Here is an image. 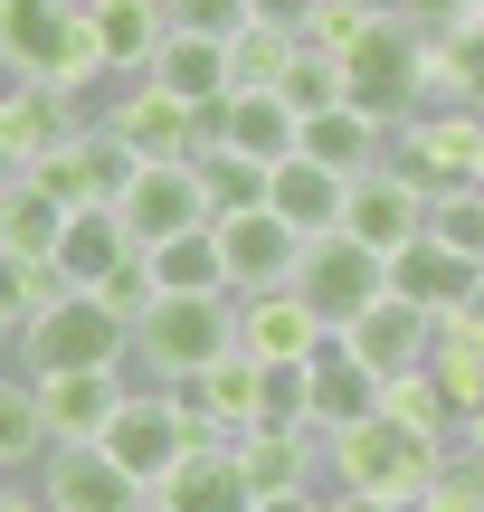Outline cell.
I'll use <instances>...</instances> for the list:
<instances>
[{
	"label": "cell",
	"instance_id": "cell-1",
	"mask_svg": "<svg viewBox=\"0 0 484 512\" xmlns=\"http://www.w3.org/2000/svg\"><path fill=\"white\" fill-rule=\"evenodd\" d=\"M437 465H447V437H418V427L399 418H361L342 427V437H323V494L361 503V512H418L437 484Z\"/></svg>",
	"mask_w": 484,
	"mask_h": 512
},
{
	"label": "cell",
	"instance_id": "cell-2",
	"mask_svg": "<svg viewBox=\"0 0 484 512\" xmlns=\"http://www.w3.org/2000/svg\"><path fill=\"white\" fill-rule=\"evenodd\" d=\"M0 86H67V95L105 86L86 0H0Z\"/></svg>",
	"mask_w": 484,
	"mask_h": 512
},
{
	"label": "cell",
	"instance_id": "cell-3",
	"mask_svg": "<svg viewBox=\"0 0 484 512\" xmlns=\"http://www.w3.org/2000/svg\"><path fill=\"white\" fill-rule=\"evenodd\" d=\"M342 105H361L371 124H390V133L428 105V29H418L409 10L361 19V38L342 48Z\"/></svg>",
	"mask_w": 484,
	"mask_h": 512
},
{
	"label": "cell",
	"instance_id": "cell-4",
	"mask_svg": "<svg viewBox=\"0 0 484 512\" xmlns=\"http://www.w3.org/2000/svg\"><path fill=\"white\" fill-rule=\"evenodd\" d=\"M238 351V294L219 304H190V294H152V313L133 323V370L152 389H190L209 361Z\"/></svg>",
	"mask_w": 484,
	"mask_h": 512
},
{
	"label": "cell",
	"instance_id": "cell-5",
	"mask_svg": "<svg viewBox=\"0 0 484 512\" xmlns=\"http://www.w3.org/2000/svg\"><path fill=\"white\" fill-rule=\"evenodd\" d=\"M133 361V323L105 304V294H48L29 332H19V370L29 380H57V370H124Z\"/></svg>",
	"mask_w": 484,
	"mask_h": 512
},
{
	"label": "cell",
	"instance_id": "cell-6",
	"mask_svg": "<svg viewBox=\"0 0 484 512\" xmlns=\"http://www.w3.org/2000/svg\"><path fill=\"white\" fill-rule=\"evenodd\" d=\"M95 446H105V456H114V465H124V475L152 494V484H162L171 465L190 456V446H209V437H200V418H190V399H181V389L133 380V389H124V408H114V427H105Z\"/></svg>",
	"mask_w": 484,
	"mask_h": 512
},
{
	"label": "cell",
	"instance_id": "cell-7",
	"mask_svg": "<svg viewBox=\"0 0 484 512\" xmlns=\"http://www.w3.org/2000/svg\"><path fill=\"white\" fill-rule=\"evenodd\" d=\"M285 294H295V304L314 313L323 332H352L361 313H371L380 294H390V256L352 247L342 228H333V238H304V256H295V285H285Z\"/></svg>",
	"mask_w": 484,
	"mask_h": 512
},
{
	"label": "cell",
	"instance_id": "cell-8",
	"mask_svg": "<svg viewBox=\"0 0 484 512\" xmlns=\"http://www.w3.org/2000/svg\"><path fill=\"white\" fill-rule=\"evenodd\" d=\"M390 162L409 171L428 200L475 190V181H484V114H466V105H418L409 124L390 133Z\"/></svg>",
	"mask_w": 484,
	"mask_h": 512
},
{
	"label": "cell",
	"instance_id": "cell-9",
	"mask_svg": "<svg viewBox=\"0 0 484 512\" xmlns=\"http://www.w3.org/2000/svg\"><path fill=\"white\" fill-rule=\"evenodd\" d=\"M95 124H105L133 162H200V152H209V124L181 105V95H162L152 76H133V86L95 95Z\"/></svg>",
	"mask_w": 484,
	"mask_h": 512
},
{
	"label": "cell",
	"instance_id": "cell-10",
	"mask_svg": "<svg viewBox=\"0 0 484 512\" xmlns=\"http://www.w3.org/2000/svg\"><path fill=\"white\" fill-rule=\"evenodd\" d=\"M114 219H124L133 247H171V238H190V228H209L200 162H133V181L114 190Z\"/></svg>",
	"mask_w": 484,
	"mask_h": 512
},
{
	"label": "cell",
	"instance_id": "cell-11",
	"mask_svg": "<svg viewBox=\"0 0 484 512\" xmlns=\"http://www.w3.org/2000/svg\"><path fill=\"white\" fill-rule=\"evenodd\" d=\"M428 190L409 181L399 162H371V171H352V209H342V238L352 247H371V256H399V247H418L428 238Z\"/></svg>",
	"mask_w": 484,
	"mask_h": 512
},
{
	"label": "cell",
	"instance_id": "cell-12",
	"mask_svg": "<svg viewBox=\"0 0 484 512\" xmlns=\"http://www.w3.org/2000/svg\"><path fill=\"white\" fill-rule=\"evenodd\" d=\"M333 342L352 351V361L371 370L380 389H390V380H418V370L437 361V323H428V313H418V304H399V294H380V304L361 313L352 332H333Z\"/></svg>",
	"mask_w": 484,
	"mask_h": 512
},
{
	"label": "cell",
	"instance_id": "cell-13",
	"mask_svg": "<svg viewBox=\"0 0 484 512\" xmlns=\"http://www.w3.org/2000/svg\"><path fill=\"white\" fill-rule=\"evenodd\" d=\"M475 285H484V266H475L466 247H447V238H418V247L390 256V294L418 304L428 323H456V313L475 304Z\"/></svg>",
	"mask_w": 484,
	"mask_h": 512
},
{
	"label": "cell",
	"instance_id": "cell-14",
	"mask_svg": "<svg viewBox=\"0 0 484 512\" xmlns=\"http://www.w3.org/2000/svg\"><path fill=\"white\" fill-rule=\"evenodd\" d=\"M295 256H304V238L276 219V209L219 219V266H228V294H285V285H295Z\"/></svg>",
	"mask_w": 484,
	"mask_h": 512
},
{
	"label": "cell",
	"instance_id": "cell-15",
	"mask_svg": "<svg viewBox=\"0 0 484 512\" xmlns=\"http://www.w3.org/2000/svg\"><path fill=\"white\" fill-rule=\"evenodd\" d=\"M209 152H238V162H257V171H285L304 152V114L285 105V95H228V105L209 114Z\"/></svg>",
	"mask_w": 484,
	"mask_h": 512
},
{
	"label": "cell",
	"instance_id": "cell-16",
	"mask_svg": "<svg viewBox=\"0 0 484 512\" xmlns=\"http://www.w3.org/2000/svg\"><path fill=\"white\" fill-rule=\"evenodd\" d=\"M86 29H95L105 86H133V76H152V57H162L171 10H162V0H86Z\"/></svg>",
	"mask_w": 484,
	"mask_h": 512
},
{
	"label": "cell",
	"instance_id": "cell-17",
	"mask_svg": "<svg viewBox=\"0 0 484 512\" xmlns=\"http://www.w3.org/2000/svg\"><path fill=\"white\" fill-rule=\"evenodd\" d=\"M124 266H143V247L124 238V219L114 209H67V238H57V256H48V275L67 294H105Z\"/></svg>",
	"mask_w": 484,
	"mask_h": 512
},
{
	"label": "cell",
	"instance_id": "cell-18",
	"mask_svg": "<svg viewBox=\"0 0 484 512\" xmlns=\"http://www.w3.org/2000/svg\"><path fill=\"white\" fill-rule=\"evenodd\" d=\"M38 494H48V512H143V484H133L105 446H48Z\"/></svg>",
	"mask_w": 484,
	"mask_h": 512
},
{
	"label": "cell",
	"instance_id": "cell-19",
	"mask_svg": "<svg viewBox=\"0 0 484 512\" xmlns=\"http://www.w3.org/2000/svg\"><path fill=\"white\" fill-rule=\"evenodd\" d=\"M38 181H48V190H57L67 209H114V190L133 181V152L114 143L105 124H86L76 143H57L48 162H38Z\"/></svg>",
	"mask_w": 484,
	"mask_h": 512
},
{
	"label": "cell",
	"instance_id": "cell-20",
	"mask_svg": "<svg viewBox=\"0 0 484 512\" xmlns=\"http://www.w3.org/2000/svg\"><path fill=\"white\" fill-rule=\"evenodd\" d=\"M143 512H257V494H247V475H238V446H190L143 494Z\"/></svg>",
	"mask_w": 484,
	"mask_h": 512
},
{
	"label": "cell",
	"instance_id": "cell-21",
	"mask_svg": "<svg viewBox=\"0 0 484 512\" xmlns=\"http://www.w3.org/2000/svg\"><path fill=\"white\" fill-rule=\"evenodd\" d=\"M323 342H333V332H323L295 294H238V351L257 370H295V361H314Z\"/></svg>",
	"mask_w": 484,
	"mask_h": 512
},
{
	"label": "cell",
	"instance_id": "cell-22",
	"mask_svg": "<svg viewBox=\"0 0 484 512\" xmlns=\"http://www.w3.org/2000/svg\"><path fill=\"white\" fill-rule=\"evenodd\" d=\"M124 370H57V380H38V408H48V446H95L114 427V408H124Z\"/></svg>",
	"mask_w": 484,
	"mask_h": 512
},
{
	"label": "cell",
	"instance_id": "cell-23",
	"mask_svg": "<svg viewBox=\"0 0 484 512\" xmlns=\"http://www.w3.org/2000/svg\"><path fill=\"white\" fill-rule=\"evenodd\" d=\"M371 408H380V380L342 342H323L314 361H304V418H314V437H342V427H361Z\"/></svg>",
	"mask_w": 484,
	"mask_h": 512
},
{
	"label": "cell",
	"instance_id": "cell-24",
	"mask_svg": "<svg viewBox=\"0 0 484 512\" xmlns=\"http://www.w3.org/2000/svg\"><path fill=\"white\" fill-rule=\"evenodd\" d=\"M266 209H276L295 238H333V228H342V209H352V181H342V171H314V162L295 152V162L266 181Z\"/></svg>",
	"mask_w": 484,
	"mask_h": 512
},
{
	"label": "cell",
	"instance_id": "cell-25",
	"mask_svg": "<svg viewBox=\"0 0 484 512\" xmlns=\"http://www.w3.org/2000/svg\"><path fill=\"white\" fill-rule=\"evenodd\" d=\"M304 162L352 181V171L390 162V124H371L361 105H323V114H304Z\"/></svg>",
	"mask_w": 484,
	"mask_h": 512
},
{
	"label": "cell",
	"instance_id": "cell-26",
	"mask_svg": "<svg viewBox=\"0 0 484 512\" xmlns=\"http://www.w3.org/2000/svg\"><path fill=\"white\" fill-rule=\"evenodd\" d=\"M0 105H10V124H19V152H29V171L48 162L57 143H76V133L95 124V105H86V95H67V86H10Z\"/></svg>",
	"mask_w": 484,
	"mask_h": 512
},
{
	"label": "cell",
	"instance_id": "cell-27",
	"mask_svg": "<svg viewBox=\"0 0 484 512\" xmlns=\"http://www.w3.org/2000/svg\"><path fill=\"white\" fill-rule=\"evenodd\" d=\"M57 238H67V200H57L38 171H19V181H0V247L10 256H38L48 266Z\"/></svg>",
	"mask_w": 484,
	"mask_h": 512
},
{
	"label": "cell",
	"instance_id": "cell-28",
	"mask_svg": "<svg viewBox=\"0 0 484 512\" xmlns=\"http://www.w3.org/2000/svg\"><path fill=\"white\" fill-rule=\"evenodd\" d=\"M152 86L181 95V105L209 124V114L228 105V48H209V38H181V29H171V38H162V57H152Z\"/></svg>",
	"mask_w": 484,
	"mask_h": 512
},
{
	"label": "cell",
	"instance_id": "cell-29",
	"mask_svg": "<svg viewBox=\"0 0 484 512\" xmlns=\"http://www.w3.org/2000/svg\"><path fill=\"white\" fill-rule=\"evenodd\" d=\"M238 475H247V494H304V484H323V437L257 427V437H238Z\"/></svg>",
	"mask_w": 484,
	"mask_h": 512
},
{
	"label": "cell",
	"instance_id": "cell-30",
	"mask_svg": "<svg viewBox=\"0 0 484 512\" xmlns=\"http://www.w3.org/2000/svg\"><path fill=\"white\" fill-rule=\"evenodd\" d=\"M143 275H152V294H190V304H219V294H228L219 228H190V238H171V247H143Z\"/></svg>",
	"mask_w": 484,
	"mask_h": 512
},
{
	"label": "cell",
	"instance_id": "cell-31",
	"mask_svg": "<svg viewBox=\"0 0 484 512\" xmlns=\"http://www.w3.org/2000/svg\"><path fill=\"white\" fill-rule=\"evenodd\" d=\"M428 105L484 114V19L475 29H428Z\"/></svg>",
	"mask_w": 484,
	"mask_h": 512
},
{
	"label": "cell",
	"instance_id": "cell-32",
	"mask_svg": "<svg viewBox=\"0 0 484 512\" xmlns=\"http://www.w3.org/2000/svg\"><path fill=\"white\" fill-rule=\"evenodd\" d=\"M29 465H48V408L29 370H0V475H29Z\"/></svg>",
	"mask_w": 484,
	"mask_h": 512
},
{
	"label": "cell",
	"instance_id": "cell-33",
	"mask_svg": "<svg viewBox=\"0 0 484 512\" xmlns=\"http://www.w3.org/2000/svg\"><path fill=\"white\" fill-rule=\"evenodd\" d=\"M295 48H304L295 29H276V19H247V29L228 38V95H276L285 67H295Z\"/></svg>",
	"mask_w": 484,
	"mask_h": 512
},
{
	"label": "cell",
	"instance_id": "cell-34",
	"mask_svg": "<svg viewBox=\"0 0 484 512\" xmlns=\"http://www.w3.org/2000/svg\"><path fill=\"white\" fill-rule=\"evenodd\" d=\"M266 181H276V171L238 162V152H200V209H209V228H219V219H247V209H266Z\"/></svg>",
	"mask_w": 484,
	"mask_h": 512
},
{
	"label": "cell",
	"instance_id": "cell-35",
	"mask_svg": "<svg viewBox=\"0 0 484 512\" xmlns=\"http://www.w3.org/2000/svg\"><path fill=\"white\" fill-rule=\"evenodd\" d=\"M48 294H57V275L38 266V256H10V247H0V332H29L38 313H48Z\"/></svg>",
	"mask_w": 484,
	"mask_h": 512
},
{
	"label": "cell",
	"instance_id": "cell-36",
	"mask_svg": "<svg viewBox=\"0 0 484 512\" xmlns=\"http://www.w3.org/2000/svg\"><path fill=\"white\" fill-rule=\"evenodd\" d=\"M380 418L418 427V437H456V408L437 399V380H428V370H418V380H390V389H380Z\"/></svg>",
	"mask_w": 484,
	"mask_h": 512
},
{
	"label": "cell",
	"instance_id": "cell-37",
	"mask_svg": "<svg viewBox=\"0 0 484 512\" xmlns=\"http://www.w3.org/2000/svg\"><path fill=\"white\" fill-rule=\"evenodd\" d=\"M285 105L295 114H323V105H342V57H323V48H295V67H285Z\"/></svg>",
	"mask_w": 484,
	"mask_h": 512
},
{
	"label": "cell",
	"instance_id": "cell-38",
	"mask_svg": "<svg viewBox=\"0 0 484 512\" xmlns=\"http://www.w3.org/2000/svg\"><path fill=\"white\" fill-rule=\"evenodd\" d=\"M162 10H171V29H181V38H209V48H228V38L257 19V0H162Z\"/></svg>",
	"mask_w": 484,
	"mask_h": 512
},
{
	"label": "cell",
	"instance_id": "cell-39",
	"mask_svg": "<svg viewBox=\"0 0 484 512\" xmlns=\"http://www.w3.org/2000/svg\"><path fill=\"white\" fill-rule=\"evenodd\" d=\"M428 238H447V247H466L475 266H484V181H475V190H447V200L428 209Z\"/></svg>",
	"mask_w": 484,
	"mask_h": 512
},
{
	"label": "cell",
	"instance_id": "cell-40",
	"mask_svg": "<svg viewBox=\"0 0 484 512\" xmlns=\"http://www.w3.org/2000/svg\"><path fill=\"white\" fill-rule=\"evenodd\" d=\"M428 503H437V512H484V456H466V446H447V465H437Z\"/></svg>",
	"mask_w": 484,
	"mask_h": 512
},
{
	"label": "cell",
	"instance_id": "cell-41",
	"mask_svg": "<svg viewBox=\"0 0 484 512\" xmlns=\"http://www.w3.org/2000/svg\"><path fill=\"white\" fill-rule=\"evenodd\" d=\"M409 19H418V29H475L484 0H409Z\"/></svg>",
	"mask_w": 484,
	"mask_h": 512
},
{
	"label": "cell",
	"instance_id": "cell-42",
	"mask_svg": "<svg viewBox=\"0 0 484 512\" xmlns=\"http://www.w3.org/2000/svg\"><path fill=\"white\" fill-rule=\"evenodd\" d=\"M323 10V0H257V19H276V29H295L304 38V19H314Z\"/></svg>",
	"mask_w": 484,
	"mask_h": 512
},
{
	"label": "cell",
	"instance_id": "cell-43",
	"mask_svg": "<svg viewBox=\"0 0 484 512\" xmlns=\"http://www.w3.org/2000/svg\"><path fill=\"white\" fill-rule=\"evenodd\" d=\"M29 171V152H19V124H10V105H0V181H19Z\"/></svg>",
	"mask_w": 484,
	"mask_h": 512
},
{
	"label": "cell",
	"instance_id": "cell-44",
	"mask_svg": "<svg viewBox=\"0 0 484 512\" xmlns=\"http://www.w3.org/2000/svg\"><path fill=\"white\" fill-rule=\"evenodd\" d=\"M257 512H323V484H304V494H257Z\"/></svg>",
	"mask_w": 484,
	"mask_h": 512
},
{
	"label": "cell",
	"instance_id": "cell-45",
	"mask_svg": "<svg viewBox=\"0 0 484 512\" xmlns=\"http://www.w3.org/2000/svg\"><path fill=\"white\" fill-rule=\"evenodd\" d=\"M0 512H48V494H38V484H19V475H10V484H0Z\"/></svg>",
	"mask_w": 484,
	"mask_h": 512
},
{
	"label": "cell",
	"instance_id": "cell-46",
	"mask_svg": "<svg viewBox=\"0 0 484 512\" xmlns=\"http://www.w3.org/2000/svg\"><path fill=\"white\" fill-rule=\"evenodd\" d=\"M447 446H466V456H484V408H475V418H456V437Z\"/></svg>",
	"mask_w": 484,
	"mask_h": 512
},
{
	"label": "cell",
	"instance_id": "cell-47",
	"mask_svg": "<svg viewBox=\"0 0 484 512\" xmlns=\"http://www.w3.org/2000/svg\"><path fill=\"white\" fill-rule=\"evenodd\" d=\"M352 10H371V19H380V10H409V0H352Z\"/></svg>",
	"mask_w": 484,
	"mask_h": 512
},
{
	"label": "cell",
	"instance_id": "cell-48",
	"mask_svg": "<svg viewBox=\"0 0 484 512\" xmlns=\"http://www.w3.org/2000/svg\"><path fill=\"white\" fill-rule=\"evenodd\" d=\"M10 361H19V332H0V370H10Z\"/></svg>",
	"mask_w": 484,
	"mask_h": 512
},
{
	"label": "cell",
	"instance_id": "cell-49",
	"mask_svg": "<svg viewBox=\"0 0 484 512\" xmlns=\"http://www.w3.org/2000/svg\"><path fill=\"white\" fill-rule=\"evenodd\" d=\"M418 512H437V503H418Z\"/></svg>",
	"mask_w": 484,
	"mask_h": 512
},
{
	"label": "cell",
	"instance_id": "cell-50",
	"mask_svg": "<svg viewBox=\"0 0 484 512\" xmlns=\"http://www.w3.org/2000/svg\"><path fill=\"white\" fill-rule=\"evenodd\" d=\"M0 484H10V475H0Z\"/></svg>",
	"mask_w": 484,
	"mask_h": 512
},
{
	"label": "cell",
	"instance_id": "cell-51",
	"mask_svg": "<svg viewBox=\"0 0 484 512\" xmlns=\"http://www.w3.org/2000/svg\"><path fill=\"white\" fill-rule=\"evenodd\" d=\"M0 95H10V86H0Z\"/></svg>",
	"mask_w": 484,
	"mask_h": 512
}]
</instances>
